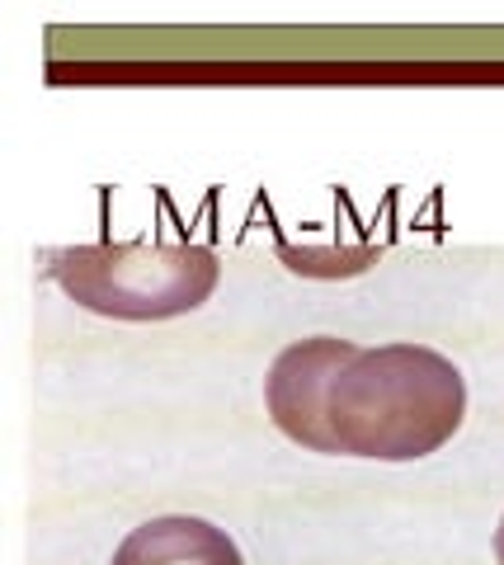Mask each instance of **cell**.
<instances>
[{"mask_svg": "<svg viewBox=\"0 0 504 565\" xmlns=\"http://www.w3.org/2000/svg\"><path fill=\"white\" fill-rule=\"evenodd\" d=\"M278 434L311 452L415 462L439 452L467 419V377L425 344L363 349L311 334L278 349L265 377Z\"/></svg>", "mask_w": 504, "mask_h": 565, "instance_id": "obj_1", "label": "cell"}, {"mask_svg": "<svg viewBox=\"0 0 504 565\" xmlns=\"http://www.w3.org/2000/svg\"><path fill=\"white\" fill-rule=\"evenodd\" d=\"M43 274L76 307L109 321H170L213 297L222 264L203 245H62Z\"/></svg>", "mask_w": 504, "mask_h": 565, "instance_id": "obj_2", "label": "cell"}, {"mask_svg": "<svg viewBox=\"0 0 504 565\" xmlns=\"http://www.w3.org/2000/svg\"><path fill=\"white\" fill-rule=\"evenodd\" d=\"M109 565H246V561H240V546L232 542L227 527L189 514H165L137 523L118 542Z\"/></svg>", "mask_w": 504, "mask_h": 565, "instance_id": "obj_3", "label": "cell"}, {"mask_svg": "<svg viewBox=\"0 0 504 565\" xmlns=\"http://www.w3.org/2000/svg\"><path fill=\"white\" fill-rule=\"evenodd\" d=\"M495 561L504 565V519H500V527H495Z\"/></svg>", "mask_w": 504, "mask_h": 565, "instance_id": "obj_4", "label": "cell"}]
</instances>
